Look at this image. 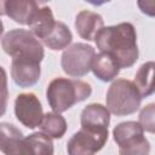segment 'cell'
I'll list each match as a JSON object with an SVG mask.
<instances>
[{"label": "cell", "mask_w": 155, "mask_h": 155, "mask_svg": "<svg viewBox=\"0 0 155 155\" xmlns=\"http://www.w3.org/2000/svg\"><path fill=\"white\" fill-rule=\"evenodd\" d=\"M40 131L51 138H62L67 131V121L61 113H46L40 124Z\"/></svg>", "instance_id": "obj_18"}, {"label": "cell", "mask_w": 155, "mask_h": 155, "mask_svg": "<svg viewBox=\"0 0 155 155\" xmlns=\"http://www.w3.org/2000/svg\"><path fill=\"white\" fill-rule=\"evenodd\" d=\"M71 40H73V35L70 29L63 22H56V25L52 33L47 38L42 39L41 41L48 48L53 51H59V50L67 48L70 45Z\"/></svg>", "instance_id": "obj_17"}, {"label": "cell", "mask_w": 155, "mask_h": 155, "mask_svg": "<svg viewBox=\"0 0 155 155\" xmlns=\"http://www.w3.org/2000/svg\"><path fill=\"white\" fill-rule=\"evenodd\" d=\"M110 122V111L107 107L92 103L84 108L80 115V124L82 127L96 130H108Z\"/></svg>", "instance_id": "obj_13"}, {"label": "cell", "mask_w": 155, "mask_h": 155, "mask_svg": "<svg viewBox=\"0 0 155 155\" xmlns=\"http://www.w3.org/2000/svg\"><path fill=\"white\" fill-rule=\"evenodd\" d=\"M91 93L92 87L90 84L82 80L67 78L53 79L46 90L47 102L56 113L67 111L74 104L88 98Z\"/></svg>", "instance_id": "obj_2"}, {"label": "cell", "mask_w": 155, "mask_h": 155, "mask_svg": "<svg viewBox=\"0 0 155 155\" xmlns=\"http://www.w3.org/2000/svg\"><path fill=\"white\" fill-rule=\"evenodd\" d=\"M108 130L82 127L75 132L67 143L70 155H92L98 153L108 140Z\"/></svg>", "instance_id": "obj_7"}, {"label": "cell", "mask_w": 155, "mask_h": 155, "mask_svg": "<svg viewBox=\"0 0 155 155\" xmlns=\"http://www.w3.org/2000/svg\"><path fill=\"white\" fill-rule=\"evenodd\" d=\"M2 50L12 59L33 61L41 63L45 52L39 39L29 30L13 29L7 31L1 40Z\"/></svg>", "instance_id": "obj_3"}, {"label": "cell", "mask_w": 155, "mask_h": 155, "mask_svg": "<svg viewBox=\"0 0 155 155\" xmlns=\"http://www.w3.org/2000/svg\"><path fill=\"white\" fill-rule=\"evenodd\" d=\"M25 145L28 154L36 155H52L53 154V143L52 138L44 132H35L25 137Z\"/></svg>", "instance_id": "obj_19"}, {"label": "cell", "mask_w": 155, "mask_h": 155, "mask_svg": "<svg viewBox=\"0 0 155 155\" xmlns=\"http://www.w3.org/2000/svg\"><path fill=\"white\" fill-rule=\"evenodd\" d=\"M104 27V21L101 15L88 11V10H82L76 15L75 18V28L78 34L87 40H94L96 35L98 31Z\"/></svg>", "instance_id": "obj_12"}, {"label": "cell", "mask_w": 155, "mask_h": 155, "mask_svg": "<svg viewBox=\"0 0 155 155\" xmlns=\"http://www.w3.org/2000/svg\"><path fill=\"white\" fill-rule=\"evenodd\" d=\"M56 21L53 18V13L50 7H42L39 8L38 13L33 18L31 23L29 24L30 31L38 38V39H45L47 38L52 30L54 29Z\"/></svg>", "instance_id": "obj_16"}, {"label": "cell", "mask_w": 155, "mask_h": 155, "mask_svg": "<svg viewBox=\"0 0 155 155\" xmlns=\"http://www.w3.org/2000/svg\"><path fill=\"white\" fill-rule=\"evenodd\" d=\"M121 67L115 57H113L108 52H99L94 56L91 65V70L93 71L94 76H97L102 81H111L114 80Z\"/></svg>", "instance_id": "obj_14"}, {"label": "cell", "mask_w": 155, "mask_h": 155, "mask_svg": "<svg viewBox=\"0 0 155 155\" xmlns=\"http://www.w3.org/2000/svg\"><path fill=\"white\" fill-rule=\"evenodd\" d=\"M0 2L1 15L23 25H29L39 11L34 0H0Z\"/></svg>", "instance_id": "obj_9"}, {"label": "cell", "mask_w": 155, "mask_h": 155, "mask_svg": "<svg viewBox=\"0 0 155 155\" xmlns=\"http://www.w3.org/2000/svg\"><path fill=\"white\" fill-rule=\"evenodd\" d=\"M0 150L7 155L28 154L25 137L12 124H0Z\"/></svg>", "instance_id": "obj_10"}, {"label": "cell", "mask_w": 155, "mask_h": 155, "mask_svg": "<svg viewBox=\"0 0 155 155\" xmlns=\"http://www.w3.org/2000/svg\"><path fill=\"white\" fill-rule=\"evenodd\" d=\"M113 136L121 155H147L150 151V144L139 122H120L114 127Z\"/></svg>", "instance_id": "obj_5"}, {"label": "cell", "mask_w": 155, "mask_h": 155, "mask_svg": "<svg viewBox=\"0 0 155 155\" xmlns=\"http://www.w3.org/2000/svg\"><path fill=\"white\" fill-rule=\"evenodd\" d=\"M40 73L41 68L39 62L12 59L11 76L19 87H30L35 85L40 79Z\"/></svg>", "instance_id": "obj_11"}, {"label": "cell", "mask_w": 155, "mask_h": 155, "mask_svg": "<svg viewBox=\"0 0 155 155\" xmlns=\"http://www.w3.org/2000/svg\"><path fill=\"white\" fill-rule=\"evenodd\" d=\"M38 5H44V4H46V2H48L50 0H34Z\"/></svg>", "instance_id": "obj_23"}, {"label": "cell", "mask_w": 155, "mask_h": 155, "mask_svg": "<svg viewBox=\"0 0 155 155\" xmlns=\"http://www.w3.org/2000/svg\"><path fill=\"white\" fill-rule=\"evenodd\" d=\"M142 94L133 81L116 79L107 91V108L116 116H125L136 113L142 102Z\"/></svg>", "instance_id": "obj_4"}, {"label": "cell", "mask_w": 155, "mask_h": 155, "mask_svg": "<svg viewBox=\"0 0 155 155\" xmlns=\"http://www.w3.org/2000/svg\"><path fill=\"white\" fill-rule=\"evenodd\" d=\"M85 1L91 4V5H94V6H101V5H104V4H107L111 0H85Z\"/></svg>", "instance_id": "obj_22"}, {"label": "cell", "mask_w": 155, "mask_h": 155, "mask_svg": "<svg viewBox=\"0 0 155 155\" xmlns=\"http://www.w3.org/2000/svg\"><path fill=\"white\" fill-rule=\"evenodd\" d=\"M134 85L139 90L142 97H148L155 92V62L143 63L134 76Z\"/></svg>", "instance_id": "obj_15"}, {"label": "cell", "mask_w": 155, "mask_h": 155, "mask_svg": "<svg viewBox=\"0 0 155 155\" xmlns=\"http://www.w3.org/2000/svg\"><path fill=\"white\" fill-rule=\"evenodd\" d=\"M96 51L91 45L76 42L68 46L61 57L63 71L73 78H81L91 70Z\"/></svg>", "instance_id": "obj_6"}, {"label": "cell", "mask_w": 155, "mask_h": 155, "mask_svg": "<svg viewBox=\"0 0 155 155\" xmlns=\"http://www.w3.org/2000/svg\"><path fill=\"white\" fill-rule=\"evenodd\" d=\"M137 6L142 13L155 17V0H137Z\"/></svg>", "instance_id": "obj_21"}, {"label": "cell", "mask_w": 155, "mask_h": 155, "mask_svg": "<svg viewBox=\"0 0 155 155\" xmlns=\"http://www.w3.org/2000/svg\"><path fill=\"white\" fill-rule=\"evenodd\" d=\"M138 122L142 125L143 130L150 133H155V103L147 104L142 108Z\"/></svg>", "instance_id": "obj_20"}, {"label": "cell", "mask_w": 155, "mask_h": 155, "mask_svg": "<svg viewBox=\"0 0 155 155\" xmlns=\"http://www.w3.org/2000/svg\"><path fill=\"white\" fill-rule=\"evenodd\" d=\"M15 115L23 126L33 130L40 126L45 114L39 98L29 92L17 96L15 101Z\"/></svg>", "instance_id": "obj_8"}, {"label": "cell", "mask_w": 155, "mask_h": 155, "mask_svg": "<svg viewBox=\"0 0 155 155\" xmlns=\"http://www.w3.org/2000/svg\"><path fill=\"white\" fill-rule=\"evenodd\" d=\"M97 48L116 58L121 68H131L138 59L137 33L132 23L103 27L94 38Z\"/></svg>", "instance_id": "obj_1"}]
</instances>
